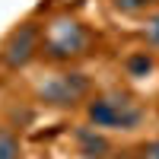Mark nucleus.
<instances>
[{"label": "nucleus", "instance_id": "2", "mask_svg": "<svg viewBox=\"0 0 159 159\" xmlns=\"http://www.w3.org/2000/svg\"><path fill=\"white\" fill-rule=\"evenodd\" d=\"M143 105L130 96V92L111 89L102 96L86 99V118L96 130H137L143 124Z\"/></svg>", "mask_w": 159, "mask_h": 159}, {"label": "nucleus", "instance_id": "5", "mask_svg": "<svg viewBox=\"0 0 159 159\" xmlns=\"http://www.w3.org/2000/svg\"><path fill=\"white\" fill-rule=\"evenodd\" d=\"M76 147H80V153H83V159H108L111 156V143L105 140V134H99L92 124L76 130Z\"/></svg>", "mask_w": 159, "mask_h": 159}, {"label": "nucleus", "instance_id": "4", "mask_svg": "<svg viewBox=\"0 0 159 159\" xmlns=\"http://www.w3.org/2000/svg\"><path fill=\"white\" fill-rule=\"evenodd\" d=\"M38 48H42V25L22 22V25H16V29L7 35L0 57H3V64L10 70H19V67H25V64L38 54Z\"/></svg>", "mask_w": 159, "mask_h": 159}, {"label": "nucleus", "instance_id": "3", "mask_svg": "<svg viewBox=\"0 0 159 159\" xmlns=\"http://www.w3.org/2000/svg\"><path fill=\"white\" fill-rule=\"evenodd\" d=\"M89 76L80 70H61L51 73L48 80L35 86V99L45 105V108H76L80 102L89 99Z\"/></svg>", "mask_w": 159, "mask_h": 159}, {"label": "nucleus", "instance_id": "9", "mask_svg": "<svg viewBox=\"0 0 159 159\" xmlns=\"http://www.w3.org/2000/svg\"><path fill=\"white\" fill-rule=\"evenodd\" d=\"M0 159H19V140L7 127H0Z\"/></svg>", "mask_w": 159, "mask_h": 159}, {"label": "nucleus", "instance_id": "8", "mask_svg": "<svg viewBox=\"0 0 159 159\" xmlns=\"http://www.w3.org/2000/svg\"><path fill=\"white\" fill-rule=\"evenodd\" d=\"M143 45H147L150 51H159V13H153V16H147V22H143Z\"/></svg>", "mask_w": 159, "mask_h": 159}, {"label": "nucleus", "instance_id": "1", "mask_svg": "<svg viewBox=\"0 0 159 159\" xmlns=\"http://www.w3.org/2000/svg\"><path fill=\"white\" fill-rule=\"evenodd\" d=\"M92 51V32L86 29L76 16H57L42 29V48L38 54H45L54 64H67V61H80Z\"/></svg>", "mask_w": 159, "mask_h": 159}, {"label": "nucleus", "instance_id": "11", "mask_svg": "<svg viewBox=\"0 0 159 159\" xmlns=\"http://www.w3.org/2000/svg\"><path fill=\"white\" fill-rule=\"evenodd\" d=\"M57 3H61V7H67V10H76L83 0H57Z\"/></svg>", "mask_w": 159, "mask_h": 159}, {"label": "nucleus", "instance_id": "10", "mask_svg": "<svg viewBox=\"0 0 159 159\" xmlns=\"http://www.w3.org/2000/svg\"><path fill=\"white\" fill-rule=\"evenodd\" d=\"M134 159H159V140H147V143H140Z\"/></svg>", "mask_w": 159, "mask_h": 159}, {"label": "nucleus", "instance_id": "6", "mask_svg": "<svg viewBox=\"0 0 159 159\" xmlns=\"http://www.w3.org/2000/svg\"><path fill=\"white\" fill-rule=\"evenodd\" d=\"M124 67H127L130 76H147V73L153 70V54H150V51H137V54L127 57Z\"/></svg>", "mask_w": 159, "mask_h": 159}, {"label": "nucleus", "instance_id": "7", "mask_svg": "<svg viewBox=\"0 0 159 159\" xmlns=\"http://www.w3.org/2000/svg\"><path fill=\"white\" fill-rule=\"evenodd\" d=\"M159 3V0H111V7L118 13H127V16H137V13H147Z\"/></svg>", "mask_w": 159, "mask_h": 159}]
</instances>
